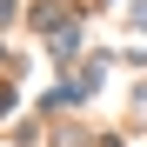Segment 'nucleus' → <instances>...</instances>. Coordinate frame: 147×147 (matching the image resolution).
I'll return each instance as SVG.
<instances>
[{
	"instance_id": "nucleus-1",
	"label": "nucleus",
	"mask_w": 147,
	"mask_h": 147,
	"mask_svg": "<svg viewBox=\"0 0 147 147\" xmlns=\"http://www.w3.org/2000/svg\"><path fill=\"white\" fill-rule=\"evenodd\" d=\"M134 20H140V27H147V0H140V7H134Z\"/></svg>"
}]
</instances>
